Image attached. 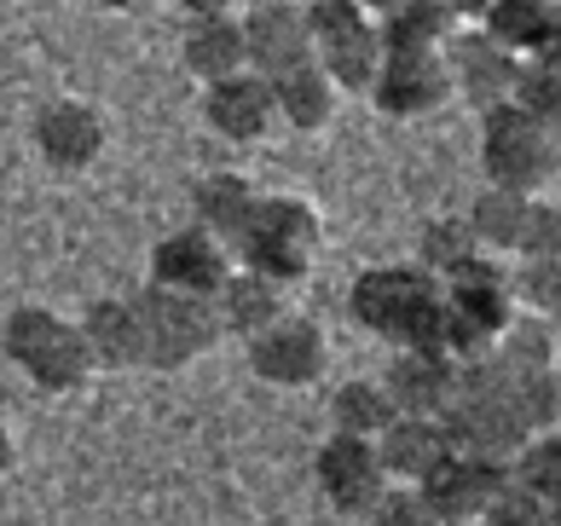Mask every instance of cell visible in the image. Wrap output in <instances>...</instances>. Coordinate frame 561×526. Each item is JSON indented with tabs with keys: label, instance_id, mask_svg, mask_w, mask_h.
<instances>
[{
	"label": "cell",
	"instance_id": "1",
	"mask_svg": "<svg viewBox=\"0 0 561 526\" xmlns=\"http://www.w3.org/2000/svg\"><path fill=\"white\" fill-rule=\"evenodd\" d=\"M347 319L393 347H440V330H446L440 278L423 272L417 261L365 266L347 289Z\"/></svg>",
	"mask_w": 561,
	"mask_h": 526
},
{
	"label": "cell",
	"instance_id": "2",
	"mask_svg": "<svg viewBox=\"0 0 561 526\" xmlns=\"http://www.w3.org/2000/svg\"><path fill=\"white\" fill-rule=\"evenodd\" d=\"M440 423L451 434L457 451H474V457H492L504 462L515 446L527 439V423H522V405H515V376L481 353V359H469L457 370V388L446 399Z\"/></svg>",
	"mask_w": 561,
	"mask_h": 526
},
{
	"label": "cell",
	"instance_id": "3",
	"mask_svg": "<svg viewBox=\"0 0 561 526\" xmlns=\"http://www.w3.org/2000/svg\"><path fill=\"white\" fill-rule=\"evenodd\" d=\"M319 243H324V220H319L313 203L296 197V192H261L255 208H249L243 238L232 243V261L296 289L307 272H313Z\"/></svg>",
	"mask_w": 561,
	"mask_h": 526
},
{
	"label": "cell",
	"instance_id": "4",
	"mask_svg": "<svg viewBox=\"0 0 561 526\" xmlns=\"http://www.w3.org/2000/svg\"><path fill=\"white\" fill-rule=\"evenodd\" d=\"M0 353L53 399L81 393L93 376V359H88V342H81L76 319H65V312H53V307H35V301L7 312V324H0Z\"/></svg>",
	"mask_w": 561,
	"mask_h": 526
},
{
	"label": "cell",
	"instance_id": "5",
	"mask_svg": "<svg viewBox=\"0 0 561 526\" xmlns=\"http://www.w3.org/2000/svg\"><path fill=\"white\" fill-rule=\"evenodd\" d=\"M134 307H139V335H145V370H192L220 342L209 296H180V289L145 284Z\"/></svg>",
	"mask_w": 561,
	"mask_h": 526
},
{
	"label": "cell",
	"instance_id": "6",
	"mask_svg": "<svg viewBox=\"0 0 561 526\" xmlns=\"http://www.w3.org/2000/svg\"><path fill=\"white\" fill-rule=\"evenodd\" d=\"M481 168L486 185H510V192H545L556 180V128L538 122L515 104H486L481 111Z\"/></svg>",
	"mask_w": 561,
	"mask_h": 526
},
{
	"label": "cell",
	"instance_id": "7",
	"mask_svg": "<svg viewBox=\"0 0 561 526\" xmlns=\"http://www.w3.org/2000/svg\"><path fill=\"white\" fill-rule=\"evenodd\" d=\"M243 359H249V370H255L266 388L301 393V388H313L319 376L330 370V335L313 319H301V312H284V319H273L266 330L249 335Z\"/></svg>",
	"mask_w": 561,
	"mask_h": 526
},
{
	"label": "cell",
	"instance_id": "8",
	"mask_svg": "<svg viewBox=\"0 0 561 526\" xmlns=\"http://www.w3.org/2000/svg\"><path fill=\"white\" fill-rule=\"evenodd\" d=\"M30 139H35V157L47 168H58V174H88L105 157L111 128H105V111L93 99H47L30 122Z\"/></svg>",
	"mask_w": 561,
	"mask_h": 526
},
{
	"label": "cell",
	"instance_id": "9",
	"mask_svg": "<svg viewBox=\"0 0 561 526\" xmlns=\"http://www.w3.org/2000/svg\"><path fill=\"white\" fill-rule=\"evenodd\" d=\"M313 487L336 515L359 521L370 503L382 498L388 487V469L377 457V439H359V434H330L324 446L313 451Z\"/></svg>",
	"mask_w": 561,
	"mask_h": 526
},
{
	"label": "cell",
	"instance_id": "10",
	"mask_svg": "<svg viewBox=\"0 0 561 526\" xmlns=\"http://www.w3.org/2000/svg\"><path fill=\"white\" fill-rule=\"evenodd\" d=\"M370 104L393 122H423L440 116L451 104V76L440 53H382L377 76H370Z\"/></svg>",
	"mask_w": 561,
	"mask_h": 526
},
{
	"label": "cell",
	"instance_id": "11",
	"mask_svg": "<svg viewBox=\"0 0 561 526\" xmlns=\"http://www.w3.org/2000/svg\"><path fill=\"white\" fill-rule=\"evenodd\" d=\"M446 76H451V93L469 99L474 111H486V104H504L510 99V81H515V58L510 47H497V41L481 30V24H457L446 35Z\"/></svg>",
	"mask_w": 561,
	"mask_h": 526
},
{
	"label": "cell",
	"instance_id": "12",
	"mask_svg": "<svg viewBox=\"0 0 561 526\" xmlns=\"http://www.w3.org/2000/svg\"><path fill=\"white\" fill-rule=\"evenodd\" d=\"M238 24H243L249 70L266 76V81L289 65H301V58H313V30H307V18H301V0H249L238 12Z\"/></svg>",
	"mask_w": 561,
	"mask_h": 526
},
{
	"label": "cell",
	"instance_id": "13",
	"mask_svg": "<svg viewBox=\"0 0 561 526\" xmlns=\"http://www.w3.org/2000/svg\"><path fill=\"white\" fill-rule=\"evenodd\" d=\"M203 122H209V134H220L226 145H261L278 128L273 81L255 76V70L203 81Z\"/></svg>",
	"mask_w": 561,
	"mask_h": 526
},
{
	"label": "cell",
	"instance_id": "14",
	"mask_svg": "<svg viewBox=\"0 0 561 526\" xmlns=\"http://www.w3.org/2000/svg\"><path fill=\"white\" fill-rule=\"evenodd\" d=\"M232 272V249L203 226H180L151 249V278L157 289H180V296H215L220 278Z\"/></svg>",
	"mask_w": 561,
	"mask_h": 526
},
{
	"label": "cell",
	"instance_id": "15",
	"mask_svg": "<svg viewBox=\"0 0 561 526\" xmlns=\"http://www.w3.org/2000/svg\"><path fill=\"white\" fill-rule=\"evenodd\" d=\"M497 487H504V462L474 457V451H451L428 480H417V492L428 498V510L440 515V526H474Z\"/></svg>",
	"mask_w": 561,
	"mask_h": 526
},
{
	"label": "cell",
	"instance_id": "16",
	"mask_svg": "<svg viewBox=\"0 0 561 526\" xmlns=\"http://www.w3.org/2000/svg\"><path fill=\"white\" fill-rule=\"evenodd\" d=\"M457 370H463V365H457L451 353H440V347H393V359H388V370L377 376V382L388 388L393 411L440 416L451 388H457Z\"/></svg>",
	"mask_w": 561,
	"mask_h": 526
},
{
	"label": "cell",
	"instance_id": "17",
	"mask_svg": "<svg viewBox=\"0 0 561 526\" xmlns=\"http://www.w3.org/2000/svg\"><path fill=\"white\" fill-rule=\"evenodd\" d=\"M209 301H215L220 335H238V342H249L255 330H266L273 319H284V312H289V284H278V278H266V272L232 261V272L220 278V289H215Z\"/></svg>",
	"mask_w": 561,
	"mask_h": 526
},
{
	"label": "cell",
	"instance_id": "18",
	"mask_svg": "<svg viewBox=\"0 0 561 526\" xmlns=\"http://www.w3.org/2000/svg\"><path fill=\"white\" fill-rule=\"evenodd\" d=\"M81 342H88L93 370H139L145 365V335H139V307L134 296H99L76 319Z\"/></svg>",
	"mask_w": 561,
	"mask_h": 526
},
{
	"label": "cell",
	"instance_id": "19",
	"mask_svg": "<svg viewBox=\"0 0 561 526\" xmlns=\"http://www.w3.org/2000/svg\"><path fill=\"white\" fill-rule=\"evenodd\" d=\"M451 434L440 416H393V423L377 434V457H382V469L388 480H405V487H417V480H428L440 462L451 457Z\"/></svg>",
	"mask_w": 561,
	"mask_h": 526
},
{
	"label": "cell",
	"instance_id": "20",
	"mask_svg": "<svg viewBox=\"0 0 561 526\" xmlns=\"http://www.w3.org/2000/svg\"><path fill=\"white\" fill-rule=\"evenodd\" d=\"M273 104H278V122L296 134H324L336 122V104H342V88L330 81V70L319 58H301L273 76Z\"/></svg>",
	"mask_w": 561,
	"mask_h": 526
},
{
	"label": "cell",
	"instance_id": "21",
	"mask_svg": "<svg viewBox=\"0 0 561 526\" xmlns=\"http://www.w3.org/2000/svg\"><path fill=\"white\" fill-rule=\"evenodd\" d=\"M474 24L510 53H556L561 47V7L556 0H486V12Z\"/></svg>",
	"mask_w": 561,
	"mask_h": 526
},
{
	"label": "cell",
	"instance_id": "22",
	"mask_svg": "<svg viewBox=\"0 0 561 526\" xmlns=\"http://www.w3.org/2000/svg\"><path fill=\"white\" fill-rule=\"evenodd\" d=\"M313 58L330 70L342 93H365L370 76L382 65V35H377V18H359V24H342L313 41Z\"/></svg>",
	"mask_w": 561,
	"mask_h": 526
},
{
	"label": "cell",
	"instance_id": "23",
	"mask_svg": "<svg viewBox=\"0 0 561 526\" xmlns=\"http://www.w3.org/2000/svg\"><path fill=\"white\" fill-rule=\"evenodd\" d=\"M255 197H261V185L249 180V174H238V168H220V174H209V180H197V192H192V226H203V231H215V238L232 249L238 238H243V226H249V208H255Z\"/></svg>",
	"mask_w": 561,
	"mask_h": 526
},
{
	"label": "cell",
	"instance_id": "24",
	"mask_svg": "<svg viewBox=\"0 0 561 526\" xmlns=\"http://www.w3.org/2000/svg\"><path fill=\"white\" fill-rule=\"evenodd\" d=\"M180 58H185V70H192L197 81H220V76H238V70H249L238 12H220V18H192V30H185V41H180Z\"/></svg>",
	"mask_w": 561,
	"mask_h": 526
},
{
	"label": "cell",
	"instance_id": "25",
	"mask_svg": "<svg viewBox=\"0 0 561 526\" xmlns=\"http://www.w3.org/2000/svg\"><path fill=\"white\" fill-rule=\"evenodd\" d=\"M451 30L457 18L446 0H393L388 12H377L382 53H440Z\"/></svg>",
	"mask_w": 561,
	"mask_h": 526
},
{
	"label": "cell",
	"instance_id": "26",
	"mask_svg": "<svg viewBox=\"0 0 561 526\" xmlns=\"http://www.w3.org/2000/svg\"><path fill=\"white\" fill-rule=\"evenodd\" d=\"M533 197L538 192H510V185H486L481 197H474L469 208V231H474V243L486 249V255H515L527 238V215H533Z\"/></svg>",
	"mask_w": 561,
	"mask_h": 526
},
{
	"label": "cell",
	"instance_id": "27",
	"mask_svg": "<svg viewBox=\"0 0 561 526\" xmlns=\"http://www.w3.org/2000/svg\"><path fill=\"white\" fill-rule=\"evenodd\" d=\"M393 399L377 376H353L330 393V434H359V439H377L388 423H393Z\"/></svg>",
	"mask_w": 561,
	"mask_h": 526
},
{
	"label": "cell",
	"instance_id": "28",
	"mask_svg": "<svg viewBox=\"0 0 561 526\" xmlns=\"http://www.w3.org/2000/svg\"><path fill=\"white\" fill-rule=\"evenodd\" d=\"M510 104L556 128V122H561V47L556 53H522V58H515Z\"/></svg>",
	"mask_w": 561,
	"mask_h": 526
},
{
	"label": "cell",
	"instance_id": "29",
	"mask_svg": "<svg viewBox=\"0 0 561 526\" xmlns=\"http://www.w3.org/2000/svg\"><path fill=\"white\" fill-rule=\"evenodd\" d=\"M504 480H515L522 492L556 503L561 498V434H527L522 446L504 457Z\"/></svg>",
	"mask_w": 561,
	"mask_h": 526
},
{
	"label": "cell",
	"instance_id": "30",
	"mask_svg": "<svg viewBox=\"0 0 561 526\" xmlns=\"http://www.w3.org/2000/svg\"><path fill=\"white\" fill-rule=\"evenodd\" d=\"M474 255H481V243H474V231H469L463 215H434V220H423V231H417V266H423V272L446 278V272H457V266L474 261Z\"/></svg>",
	"mask_w": 561,
	"mask_h": 526
},
{
	"label": "cell",
	"instance_id": "31",
	"mask_svg": "<svg viewBox=\"0 0 561 526\" xmlns=\"http://www.w3.org/2000/svg\"><path fill=\"white\" fill-rule=\"evenodd\" d=\"M474 526H556V503H545V498L522 492L515 480H504V487L492 492V503L481 510V521H474Z\"/></svg>",
	"mask_w": 561,
	"mask_h": 526
},
{
	"label": "cell",
	"instance_id": "32",
	"mask_svg": "<svg viewBox=\"0 0 561 526\" xmlns=\"http://www.w3.org/2000/svg\"><path fill=\"white\" fill-rule=\"evenodd\" d=\"M515 284V307L538 312V319H556V301H561V255H527V272Z\"/></svg>",
	"mask_w": 561,
	"mask_h": 526
},
{
	"label": "cell",
	"instance_id": "33",
	"mask_svg": "<svg viewBox=\"0 0 561 526\" xmlns=\"http://www.w3.org/2000/svg\"><path fill=\"white\" fill-rule=\"evenodd\" d=\"M370 526H440V515L428 510V498L417 487H405V480H388L382 498L365 510Z\"/></svg>",
	"mask_w": 561,
	"mask_h": 526
},
{
	"label": "cell",
	"instance_id": "34",
	"mask_svg": "<svg viewBox=\"0 0 561 526\" xmlns=\"http://www.w3.org/2000/svg\"><path fill=\"white\" fill-rule=\"evenodd\" d=\"M515 255H561V208L538 192L533 197V215H527V238H522V249H515Z\"/></svg>",
	"mask_w": 561,
	"mask_h": 526
},
{
	"label": "cell",
	"instance_id": "35",
	"mask_svg": "<svg viewBox=\"0 0 561 526\" xmlns=\"http://www.w3.org/2000/svg\"><path fill=\"white\" fill-rule=\"evenodd\" d=\"M185 18H220V12H238V0H174Z\"/></svg>",
	"mask_w": 561,
	"mask_h": 526
},
{
	"label": "cell",
	"instance_id": "36",
	"mask_svg": "<svg viewBox=\"0 0 561 526\" xmlns=\"http://www.w3.org/2000/svg\"><path fill=\"white\" fill-rule=\"evenodd\" d=\"M12 469H18V439H12L7 423H0V480H7Z\"/></svg>",
	"mask_w": 561,
	"mask_h": 526
},
{
	"label": "cell",
	"instance_id": "37",
	"mask_svg": "<svg viewBox=\"0 0 561 526\" xmlns=\"http://www.w3.org/2000/svg\"><path fill=\"white\" fill-rule=\"evenodd\" d=\"M446 7H451V18H457V24H474V18L486 12V0H446Z\"/></svg>",
	"mask_w": 561,
	"mask_h": 526
},
{
	"label": "cell",
	"instance_id": "38",
	"mask_svg": "<svg viewBox=\"0 0 561 526\" xmlns=\"http://www.w3.org/2000/svg\"><path fill=\"white\" fill-rule=\"evenodd\" d=\"M359 7H365L370 18H377V12H388V7H393V0H359Z\"/></svg>",
	"mask_w": 561,
	"mask_h": 526
},
{
	"label": "cell",
	"instance_id": "39",
	"mask_svg": "<svg viewBox=\"0 0 561 526\" xmlns=\"http://www.w3.org/2000/svg\"><path fill=\"white\" fill-rule=\"evenodd\" d=\"M99 7H111V12H122V7H139V0H99Z\"/></svg>",
	"mask_w": 561,
	"mask_h": 526
}]
</instances>
